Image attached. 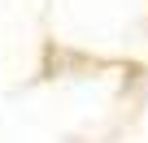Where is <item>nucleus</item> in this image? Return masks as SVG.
<instances>
[]
</instances>
